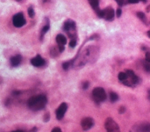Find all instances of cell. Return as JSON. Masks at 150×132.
<instances>
[{
  "label": "cell",
  "mask_w": 150,
  "mask_h": 132,
  "mask_svg": "<svg viewBox=\"0 0 150 132\" xmlns=\"http://www.w3.org/2000/svg\"><path fill=\"white\" fill-rule=\"evenodd\" d=\"M110 99L111 102H115L118 99V95L114 92H111L110 93Z\"/></svg>",
  "instance_id": "17"
},
{
  "label": "cell",
  "mask_w": 150,
  "mask_h": 132,
  "mask_svg": "<svg viewBox=\"0 0 150 132\" xmlns=\"http://www.w3.org/2000/svg\"><path fill=\"white\" fill-rule=\"evenodd\" d=\"M118 111H119V113H120V114H122V113H124V112H125V107H124V106H121L120 108H119V109H118Z\"/></svg>",
  "instance_id": "29"
},
{
  "label": "cell",
  "mask_w": 150,
  "mask_h": 132,
  "mask_svg": "<svg viewBox=\"0 0 150 132\" xmlns=\"http://www.w3.org/2000/svg\"><path fill=\"white\" fill-rule=\"evenodd\" d=\"M127 78V74H126L125 72H121L118 75V78L119 81H120L122 82L125 81L126 80Z\"/></svg>",
  "instance_id": "18"
},
{
  "label": "cell",
  "mask_w": 150,
  "mask_h": 132,
  "mask_svg": "<svg viewBox=\"0 0 150 132\" xmlns=\"http://www.w3.org/2000/svg\"><path fill=\"white\" fill-rule=\"evenodd\" d=\"M148 98L150 100V89L148 91Z\"/></svg>",
  "instance_id": "38"
},
{
  "label": "cell",
  "mask_w": 150,
  "mask_h": 132,
  "mask_svg": "<svg viewBox=\"0 0 150 132\" xmlns=\"http://www.w3.org/2000/svg\"><path fill=\"white\" fill-rule=\"evenodd\" d=\"M16 1H17V2H21V1H22V0H15Z\"/></svg>",
  "instance_id": "40"
},
{
  "label": "cell",
  "mask_w": 150,
  "mask_h": 132,
  "mask_svg": "<svg viewBox=\"0 0 150 132\" xmlns=\"http://www.w3.org/2000/svg\"><path fill=\"white\" fill-rule=\"evenodd\" d=\"M67 109V103L63 102L60 104L56 111V116L57 120H62Z\"/></svg>",
  "instance_id": "11"
},
{
  "label": "cell",
  "mask_w": 150,
  "mask_h": 132,
  "mask_svg": "<svg viewBox=\"0 0 150 132\" xmlns=\"http://www.w3.org/2000/svg\"><path fill=\"white\" fill-rule=\"evenodd\" d=\"M98 51L97 47L89 46L87 47L77 58L71 60V65L76 67H81L85 65L87 62H93L96 60Z\"/></svg>",
  "instance_id": "1"
},
{
  "label": "cell",
  "mask_w": 150,
  "mask_h": 132,
  "mask_svg": "<svg viewBox=\"0 0 150 132\" xmlns=\"http://www.w3.org/2000/svg\"><path fill=\"white\" fill-rule=\"evenodd\" d=\"M129 132H150V123L141 121L135 124Z\"/></svg>",
  "instance_id": "6"
},
{
  "label": "cell",
  "mask_w": 150,
  "mask_h": 132,
  "mask_svg": "<svg viewBox=\"0 0 150 132\" xmlns=\"http://www.w3.org/2000/svg\"><path fill=\"white\" fill-rule=\"evenodd\" d=\"M51 132H62V130L59 127H54L52 129Z\"/></svg>",
  "instance_id": "30"
},
{
  "label": "cell",
  "mask_w": 150,
  "mask_h": 132,
  "mask_svg": "<svg viewBox=\"0 0 150 132\" xmlns=\"http://www.w3.org/2000/svg\"><path fill=\"white\" fill-rule=\"evenodd\" d=\"M147 35H148V36L150 38V30H149V31L147 32Z\"/></svg>",
  "instance_id": "39"
},
{
  "label": "cell",
  "mask_w": 150,
  "mask_h": 132,
  "mask_svg": "<svg viewBox=\"0 0 150 132\" xmlns=\"http://www.w3.org/2000/svg\"><path fill=\"white\" fill-rule=\"evenodd\" d=\"M137 15L138 18L139 19H140L142 21L145 22L146 16H145V15L144 14V13H143L142 12H138L137 13Z\"/></svg>",
  "instance_id": "19"
},
{
  "label": "cell",
  "mask_w": 150,
  "mask_h": 132,
  "mask_svg": "<svg viewBox=\"0 0 150 132\" xmlns=\"http://www.w3.org/2000/svg\"><path fill=\"white\" fill-rule=\"evenodd\" d=\"M49 119H50V115H49V113H46L45 115V116H44V121H45V122H47V121H49Z\"/></svg>",
  "instance_id": "31"
},
{
  "label": "cell",
  "mask_w": 150,
  "mask_h": 132,
  "mask_svg": "<svg viewBox=\"0 0 150 132\" xmlns=\"http://www.w3.org/2000/svg\"><path fill=\"white\" fill-rule=\"evenodd\" d=\"M145 60L146 62H150V52H146L145 54Z\"/></svg>",
  "instance_id": "27"
},
{
  "label": "cell",
  "mask_w": 150,
  "mask_h": 132,
  "mask_svg": "<svg viewBox=\"0 0 150 132\" xmlns=\"http://www.w3.org/2000/svg\"><path fill=\"white\" fill-rule=\"evenodd\" d=\"M28 13L30 18H33L35 16V11L32 6H30L28 9Z\"/></svg>",
  "instance_id": "21"
},
{
  "label": "cell",
  "mask_w": 150,
  "mask_h": 132,
  "mask_svg": "<svg viewBox=\"0 0 150 132\" xmlns=\"http://www.w3.org/2000/svg\"><path fill=\"white\" fill-rule=\"evenodd\" d=\"M49 28H50V26H49V23L46 24V25H45V26L43 27V28H42V30H41V33H40V39H43V36H44V35L45 34V33L49 30Z\"/></svg>",
  "instance_id": "16"
},
{
  "label": "cell",
  "mask_w": 150,
  "mask_h": 132,
  "mask_svg": "<svg viewBox=\"0 0 150 132\" xmlns=\"http://www.w3.org/2000/svg\"><path fill=\"white\" fill-rule=\"evenodd\" d=\"M89 86V82L88 81H86L84 82L83 83V85H82V88L83 89H86L88 88Z\"/></svg>",
  "instance_id": "25"
},
{
  "label": "cell",
  "mask_w": 150,
  "mask_h": 132,
  "mask_svg": "<svg viewBox=\"0 0 150 132\" xmlns=\"http://www.w3.org/2000/svg\"><path fill=\"white\" fill-rule=\"evenodd\" d=\"M37 128L36 127H33L32 128V130L30 131V132H36Z\"/></svg>",
  "instance_id": "35"
},
{
  "label": "cell",
  "mask_w": 150,
  "mask_h": 132,
  "mask_svg": "<svg viewBox=\"0 0 150 132\" xmlns=\"http://www.w3.org/2000/svg\"><path fill=\"white\" fill-rule=\"evenodd\" d=\"M104 127L107 132H120L119 126L111 117L106 119L104 123Z\"/></svg>",
  "instance_id": "8"
},
{
  "label": "cell",
  "mask_w": 150,
  "mask_h": 132,
  "mask_svg": "<svg viewBox=\"0 0 150 132\" xmlns=\"http://www.w3.org/2000/svg\"><path fill=\"white\" fill-rule=\"evenodd\" d=\"M56 40L58 45L64 46L67 43V39L66 37L62 34H59L57 35L56 37Z\"/></svg>",
  "instance_id": "14"
},
{
  "label": "cell",
  "mask_w": 150,
  "mask_h": 132,
  "mask_svg": "<svg viewBox=\"0 0 150 132\" xmlns=\"http://www.w3.org/2000/svg\"><path fill=\"white\" fill-rule=\"evenodd\" d=\"M98 17L104 18L106 20L111 21L112 20L115 15L114 10L111 7H108L103 10H99L96 12Z\"/></svg>",
  "instance_id": "5"
},
{
  "label": "cell",
  "mask_w": 150,
  "mask_h": 132,
  "mask_svg": "<svg viewBox=\"0 0 150 132\" xmlns=\"http://www.w3.org/2000/svg\"><path fill=\"white\" fill-rule=\"evenodd\" d=\"M57 54V51L56 48H53L51 50V55L54 57Z\"/></svg>",
  "instance_id": "26"
},
{
  "label": "cell",
  "mask_w": 150,
  "mask_h": 132,
  "mask_svg": "<svg viewBox=\"0 0 150 132\" xmlns=\"http://www.w3.org/2000/svg\"><path fill=\"white\" fill-rule=\"evenodd\" d=\"M13 25L16 27H21L26 24V20L22 13L15 15L12 19Z\"/></svg>",
  "instance_id": "9"
},
{
  "label": "cell",
  "mask_w": 150,
  "mask_h": 132,
  "mask_svg": "<svg viewBox=\"0 0 150 132\" xmlns=\"http://www.w3.org/2000/svg\"><path fill=\"white\" fill-rule=\"evenodd\" d=\"M63 30L67 32V34L70 37L75 39L74 36H76V23L73 20L70 19L66 20L63 25Z\"/></svg>",
  "instance_id": "7"
},
{
  "label": "cell",
  "mask_w": 150,
  "mask_h": 132,
  "mask_svg": "<svg viewBox=\"0 0 150 132\" xmlns=\"http://www.w3.org/2000/svg\"><path fill=\"white\" fill-rule=\"evenodd\" d=\"M94 124V120L90 117H86L83 118L81 120V123H80L81 128L84 131H87L90 129L93 126Z\"/></svg>",
  "instance_id": "10"
},
{
  "label": "cell",
  "mask_w": 150,
  "mask_h": 132,
  "mask_svg": "<svg viewBox=\"0 0 150 132\" xmlns=\"http://www.w3.org/2000/svg\"><path fill=\"white\" fill-rule=\"evenodd\" d=\"M30 62L33 66L39 67L43 66L45 64V61L40 55H37L36 57L31 59Z\"/></svg>",
  "instance_id": "12"
},
{
  "label": "cell",
  "mask_w": 150,
  "mask_h": 132,
  "mask_svg": "<svg viewBox=\"0 0 150 132\" xmlns=\"http://www.w3.org/2000/svg\"><path fill=\"white\" fill-rule=\"evenodd\" d=\"M11 64L13 67H16L18 66L22 61V57L21 55H16L15 56H13L10 59Z\"/></svg>",
  "instance_id": "13"
},
{
  "label": "cell",
  "mask_w": 150,
  "mask_h": 132,
  "mask_svg": "<svg viewBox=\"0 0 150 132\" xmlns=\"http://www.w3.org/2000/svg\"><path fill=\"white\" fill-rule=\"evenodd\" d=\"M58 49L60 53H62L64 51V46H61V45H58Z\"/></svg>",
  "instance_id": "33"
},
{
  "label": "cell",
  "mask_w": 150,
  "mask_h": 132,
  "mask_svg": "<svg viewBox=\"0 0 150 132\" xmlns=\"http://www.w3.org/2000/svg\"><path fill=\"white\" fill-rule=\"evenodd\" d=\"M88 1L91 8L96 11V12L100 10L98 0H88Z\"/></svg>",
  "instance_id": "15"
},
{
  "label": "cell",
  "mask_w": 150,
  "mask_h": 132,
  "mask_svg": "<svg viewBox=\"0 0 150 132\" xmlns=\"http://www.w3.org/2000/svg\"><path fill=\"white\" fill-rule=\"evenodd\" d=\"M119 6H122L124 4L125 0H115Z\"/></svg>",
  "instance_id": "32"
},
{
  "label": "cell",
  "mask_w": 150,
  "mask_h": 132,
  "mask_svg": "<svg viewBox=\"0 0 150 132\" xmlns=\"http://www.w3.org/2000/svg\"><path fill=\"white\" fill-rule=\"evenodd\" d=\"M121 13H122L121 9L120 8H118L117 9V11H116V15H117V18H120V16L121 15Z\"/></svg>",
  "instance_id": "28"
},
{
  "label": "cell",
  "mask_w": 150,
  "mask_h": 132,
  "mask_svg": "<svg viewBox=\"0 0 150 132\" xmlns=\"http://www.w3.org/2000/svg\"><path fill=\"white\" fill-rule=\"evenodd\" d=\"M71 66V61H66V62H64V63H63L62 64V67L63 68V70H67L69 67Z\"/></svg>",
  "instance_id": "20"
},
{
  "label": "cell",
  "mask_w": 150,
  "mask_h": 132,
  "mask_svg": "<svg viewBox=\"0 0 150 132\" xmlns=\"http://www.w3.org/2000/svg\"><path fill=\"white\" fill-rule=\"evenodd\" d=\"M19 93H20V91H15L13 92V94L14 95H19Z\"/></svg>",
  "instance_id": "34"
},
{
  "label": "cell",
  "mask_w": 150,
  "mask_h": 132,
  "mask_svg": "<svg viewBox=\"0 0 150 132\" xmlns=\"http://www.w3.org/2000/svg\"><path fill=\"white\" fill-rule=\"evenodd\" d=\"M144 68L145 70L147 71V72H149L150 71V64L148 62H146L145 63H144Z\"/></svg>",
  "instance_id": "24"
},
{
  "label": "cell",
  "mask_w": 150,
  "mask_h": 132,
  "mask_svg": "<svg viewBox=\"0 0 150 132\" xmlns=\"http://www.w3.org/2000/svg\"><path fill=\"white\" fill-rule=\"evenodd\" d=\"M76 44H77L76 40L75 39H72L69 42V46L71 48H74L76 46Z\"/></svg>",
  "instance_id": "22"
},
{
  "label": "cell",
  "mask_w": 150,
  "mask_h": 132,
  "mask_svg": "<svg viewBox=\"0 0 150 132\" xmlns=\"http://www.w3.org/2000/svg\"><path fill=\"white\" fill-rule=\"evenodd\" d=\"M140 1L143 2H146V0H127V2L129 4H137Z\"/></svg>",
  "instance_id": "23"
},
{
  "label": "cell",
  "mask_w": 150,
  "mask_h": 132,
  "mask_svg": "<svg viewBox=\"0 0 150 132\" xmlns=\"http://www.w3.org/2000/svg\"><path fill=\"white\" fill-rule=\"evenodd\" d=\"M125 72L127 74V78L126 80L122 82L124 85L128 86H132L138 83L139 78L133 71L131 70H126Z\"/></svg>",
  "instance_id": "4"
},
{
  "label": "cell",
  "mask_w": 150,
  "mask_h": 132,
  "mask_svg": "<svg viewBox=\"0 0 150 132\" xmlns=\"http://www.w3.org/2000/svg\"><path fill=\"white\" fill-rule=\"evenodd\" d=\"M11 132H26L25 130H17L15 131H13Z\"/></svg>",
  "instance_id": "36"
},
{
  "label": "cell",
  "mask_w": 150,
  "mask_h": 132,
  "mask_svg": "<svg viewBox=\"0 0 150 132\" xmlns=\"http://www.w3.org/2000/svg\"><path fill=\"white\" fill-rule=\"evenodd\" d=\"M92 95L94 101L97 103L104 102L107 98L105 91L101 87L95 88L92 91Z\"/></svg>",
  "instance_id": "3"
},
{
  "label": "cell",
  "mask_w": 150,
  "mask_h": 132,
  "mask_svg": "<svg viewBox=\"0 0 150 132\" xmlns=\"http://www.w3.org/2000/svg\"><path fill=\"white\" fill-rule=\"evenodd\" d=\"M146 12H150V4H149L148 6H147V7H146Z\"/></svg>",
  "instance_id": "37"
},
{
  "label": "cell",
  "mask_w": 150,
  "mask_h": 132,
  "mask_svg": "<svg viewBox=\"0 0 150 132\" xmlns=\"http://www.w3.org/2000/svg\"><path fill=\"white\" fill-rule=\"evenodd\" d=\"M47 102V99L45 95H35L29 99L28 101V106L33 111H38L45 107Z\"/></svg>",
  "instance_id": "2"
}]
</instances>
